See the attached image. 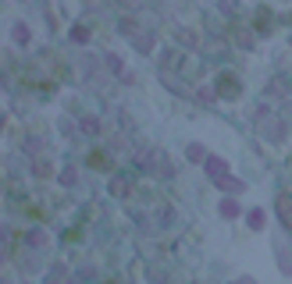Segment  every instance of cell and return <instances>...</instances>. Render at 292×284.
I'll use <instances>...</instances> for the list:
<instances>
[{
    "mask_svg": "<svg viewBox=\"0 0 292 284\" xmlns=\"http://www.w3.org/2000/svg\"><path fill=\"white\" fill-rule=\"evenodd\" d=\"M225 171H228V167H225V160H218V156H207V174H211L214 181H218V178H225Z\"/></svg>",
    "mask_w": 292,
    "mask_h": 284,
    "instance_id": "1",
    "label": "cell"
},
{
    "mask_svg": "<svg viewBox=\"0 0 292 284\" xmlns=\"http://www.w3.org/2000/svg\"><path fill=\"white\" fill-rule=\"evenodd\" d=\"M218 185H221L225 192H242V181H235V178H228V174H225V178H218Z\"/></svg>",
    "mask_w": 292,
    "mask_h": 284,
    "instance_id": "2",
    "label": "cell"
},
{
    "mask_svg": "<svg viewBox=\"0 0 292 284\" xmlns=\"http://www.w3.org/2000/svg\"><path fill=\"white\" fill-rule=\"evenodd\" d=\"M175 39H178V43H185V47H196V32H189V29L175 32Z\"/></svg>",
    "mask_w": 292,
    "mask_h": 284,
    "instance_id": "3",
    "label": "cell"
},
{
    "mask_svg": "<svg viewBox=\"0 0 292 284\" xmlns=\"http://www.w3.org/2000/svg\"><path fill=\"white\" fill-rule=\"evenodd\" d=\"M235 213H239V202L225 199V202H221V217H235Z\"/></svg>",
    "mask_w": 292,
    "mask_h": 284,
    "instance_id": "4",
    "label": "cell"
},
{
    "mask_svg": "<svg viewBox=\"0 0 292 284\" xmlns=\"http://www.w3.org/2000/svg\"><path fill=\"white\" fill-rule=\"evenodd\" d=\"M15 43H29V25H15Z\"/></svg>",
    "mask_w": 292,
    "mask_h": 284,
    "instance_id": "5",
    "label": "cell"
},
{
    "mask_svg": "<svg viewBox=\"0 0 292 284\" xmlns=\"http://www.w3.org/2000/svg\"><path fill=\"white\" fill-rule=\"evenodd\" d=\"M136 47H139V50H153V36H139Z\"/></svg>",
    "mask_w": 292,
    "mask_h": 284,
    "instance_id": "6",
    "label": "cell"
},
{
    "mask_svg": "<svg viewBox=\"0 0 292 284\" xmlns=\"http://www.w3.org/2000/svg\"><path fill=\"white\" fill-rule=\"evenodd\" d=\"M264 224V210H253V213H249V227H260Z\"/></svg>",
    "mask_w": 292,
    "mask_h": 284,
    "instance_id": "7",
    "label": "cell"
},
{
    "mask_svg": "<svg viewBox=\"0 0 292 284\" xmlns=\"http://www.w3.org/2000/svg\"><path fill=\"white\" fill-rule=\"evenodd\" d=\"M221 86H225V89H221L225 96H235V93H239V86H232V78H221Z\"/></svg>",
    "mask_w": 292,
    "mask_h": 284,
    "instance_id": "8",
    "label": "cell"
},
{
    "mask_svg": "<svg viewBox=\"0 0 292 284\" xmlns=\"http://www.w3.org/2000/svg\"><path fill=\"white\" fill-rule=\"evenodd\" d=\"M189 160H203V146H189Z\"/></svg>",
    "mask_w": 292,
    "mask_h": 284,
    "instance_id": "9",
    "label": "cell"
},
{
    "mask_svg": "<svg viewBox=\"0 0 292 284\" xmlns=\"http://www.w3.org/2000/svg\"><path fill=\"white\" fill-rule=\"evenodd\" d=\"M121 4L129 8V11H139V8H143V0H121Z\"/></svg>",
    "mask_w": 292,
    "mask_h": 284,
    "instance_id": "10",
    "label": "cell"
}]
</instances>
